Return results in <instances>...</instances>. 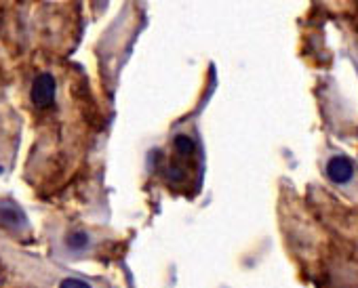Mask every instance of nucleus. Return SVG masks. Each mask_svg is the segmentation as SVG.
Returning <instances> with one entry per match:
<instances>
[{
    "label": "nucleus",
    "instance_id": "2",
    "mask_svg": "<svg viewBox=\"0 0 358 288\" xmlns=\"http://www.w3.org/2000/svg\"><path fill=\"white\" fill-rule=\"evenodd\" d=\"M26 225H28V217L22 211V206H17L11 200H0V227L24 229Z\"/></svg>",
    "mask_w": 358,
    "mask_h": 288
},
{
    "label": "nucleus",
    "instance_id": "4",
    "mask_svg": "<svg viewBox=\"0 0 358 288\" xmlns=\"http://www.w3.org/2000/svg\"><path fill=\"white\" fill-rule=\"evenodd\" d=\"M173 148H175V152L182 156V158H190L194 152H196V141L190 137V135H177L175 139H173Z\"/></svg>",
    "mask_w": 358,
    "mask_h": 288
},
{
    "label": "nucleus",
    "instance_id": "3",
    "mask_svg": "<svg viewBox=\"0 0 358 288\" xmlns=\"http://www.w3.org/2000/svg\"><path fill=\"white\" fill-rule=\"evenodd\" d=\"M327 177L333 183H337V185L348 183L354 177V165H352V160L345 158V156H333L327 162Z\"/></svg>",
    "mask_w": 358,
    "mask_h": 288
},
{
    "label": "nucleus",
    "instance_id": "5",
    "mask_svg": "<svg viewBox=\"0 0 358 288\" xmlns=\"http://www.w3.org/2000/svg\"><path fill=\"white\" fill-rule=\"evenodd\" d=\"M89 234H85V232H72V234H68V238H66V244H68V248H72V250H83V248H87L89 246Z\"/></svg>",
    "mask_w": 358,
    "mask_h": 288
},
{
    "label": "nucleus",
    "instance_id": "1",
    "mask_svg": "<svg viewBox=\"0 0 358 288\" xmlns=\"http://www.w3.org/2000/svg\"><path fill=\"white\" fill-rule=\"evenodd\" d=\"M55 95H57V82L49 72H43L34 78L32 89H30V99L36 107L45 109L51 107L55 103Z\"/></svg>",
    "mask_w": 358,
    "mask_h": 288
},
{
    "label": "nucleus",
    "instance_id": "6",
    "mask_svg": "<svg viewBox=\"0 0 358 288\" xmlns=\"http://www.w3.org/2000/svg\"><path fill=\"white\" fill-rule=\"evenodd\" d=\"M57 288H95L91 282L83 280V278H76V275H68L64 280H59V286Z\"/></svg>",
    "mask_w": 358,
    "mask_h": 288
}]
</instances>
